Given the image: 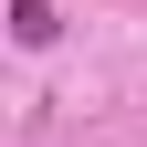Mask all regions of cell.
Here are the masks:
<instances>
[{"instance_id": "cell-1", "label": "cell", "mask_w": 147, "mask_h": 147, "mask_svg": "<svg viewBox=\"0 0 147 147\" xmlns=\"http://www.w3.org/2000/svg\"><path fill=\"white\" fill-rule=\"evenodd\" d=\"M11 32L21 42H53V0H11Z\"/></svg>"}]
</instances>
